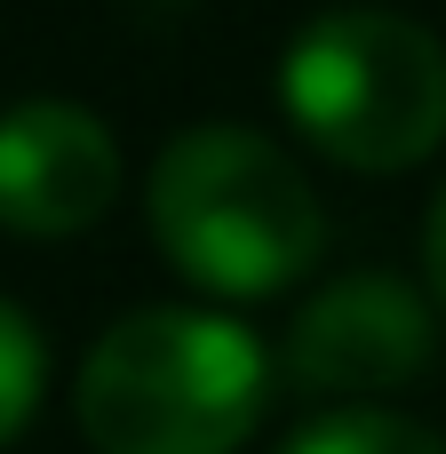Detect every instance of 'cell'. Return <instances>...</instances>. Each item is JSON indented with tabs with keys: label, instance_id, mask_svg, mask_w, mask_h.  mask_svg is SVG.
<instances>
[{
	"label": "cell",
	"instance_id": "1",
	"mask_svg": "<svg viewBox=\"0 0 446 454\" xmlns=\"http://www.w3.org/2000/svg\"><path fill=\"white\" fill-rule=\"evenodd\" d=\"M271 407V351L192 303L128 311L96 335L72 383L80 439L96 454H239Z\"/></svg>",
	"mask_w": 446,
	"mask_h": 454
},
{
	"label": "cell",
	"instance_id": "2",
	"mask_svg": "<svg viewBox=\"0 0 446 454\" xmlns=\"http://www.w3.org/2000/svg\"><path fill=\"white\" fill-rule=\"evenodd\" d=\"M144 215L168 271L223 303L287 295L327 247L319 192L255 128H184L152 160Z\"/></svg>",
	"mask_w": 446,
	"mask_h": 454
},
{
	"label": "cell",
	"instance_id": "3",
	"mask_svg": "<svg viewBox=\"0 0 446 454\" xmlns=\"http://www.w3.org/2000/svg\"><path fill=\"white\" fill-rule=\"evenodd\" d=\"M279 104L295 136L351 176L423 168L446 144V48L399 8H327L295 32Z\"/></svg>",
	"mask_w": 446,
	"mask_h": 454
},
{
	"label": "cell",
	"instance_id": "4",
	"mask_svg": "<svg viewBox=\"0 0 446 454\" xmlns=\"http://www.w3.org/2000/svg\"><path fill=\"white\" fill-rule=\"evenodd\" d=\"M439 303L415 295L407 279L391 271H351L335 287H319L295 327H287V351H279V375L311 399H383V391H407L431 351H439Z\"/></svg>",
	"mask_w": 446,
	"mask_h": 454
},
{
	"label": "cell",
	"instance_id": "5",
	"mask_svg": "<svg viewBox=\"0 0 446 454\" xmlns=\"http://www.w3.org/2000/svg\"><path fill=\"white\" fill-rule=\"evenodd\" d=\"M120 200V144L96 112L64 96H24L0 112V231L72 239Z\"/></svg>",
	"mask_w": 446,
	"mask_h": 454
},
{
	"label": "cell",
	"instance_id": "6",
	"mask_svg": "<svg viewBox=\"0 0 446 454\" xmlns=\"http://www.w3.org/2000/svg\"><path fill=\"white\" fill-rule=\"evenodd\" d=\"M279 454H446V439L391 407H335V415H311L303 431H287Z\"/></svg>",
	"mask_w": 446,
	"mask_h": 454
},
{
	"label": "cell",
	"instance_id": "7",
	"mask_svg": "<svg viewBox=\"0 0 446 454\" xmlns=\"http://www.w3.org/2000/svg\"><path fill=\"white\" fill-rule=\"evenodd\" d=\"M40 391H48V351H40L32 319H24L16 303H0V447L32 423Z\"/></svg>",
	"mask_w": 446,
	"mask_h": 454
},
{
	"label": "cell",
	"instance_id": "8",
	"mask_svg": "<svg viewBox=\"0 0 446 454\" xmlns=\"http://www.w3.org/2000/svg\"><path fill=\"white\" fill-rule=\"evenodd\" d=\"M423 295L446 311V192L431 200V223H423Z\"/></svg>",
	"mask_w": 446,
	"mask_h": 454
}]
</instances>
